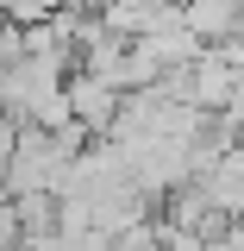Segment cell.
<instances>
[{
	"mask_svg": "<svg viewBox=\"0 0 244 251\" xmlns=\"http://www.w3.org/2000/svg\"><path fill=\"white\" fill-rule=\"evenodd\" d=\"M69 0H6V19L13 25H44V19H57Z\"/></svg>",
	"mask_w": 244,
	"mask_h": 251,
	"instance_id": "obj_1",
	"label": "cell"
},
{
	"mask_svg": "<svg viewBox=\"0 0 244 251\" xmlns=\"http://www.w3.org/2000/svg\"><path fill=\"white\" fill-rule=\"evenodd\" d=\"M113 251H169V245L156 226H125V232H113Z\"/></svg>",
	"mask_w": 244,
	"mask_h": 251,
	"instance_id": "obj_2",
	"label": "cell"
},
{
	"mask_svg": "<svg viewBox=\"0 0 244 251\" xmlns=\"http://www.w3.org/2000/svg\"><path fill=\"white\" fill-rule=\"evenodd\" d=\"M207 251H244V220H232V226H219L213 239H207Z\"/></svg>",
	"mask_w": 244,
	"mask_h": 251,
	"instance_id": "obj_3",
	"label": "cell"
}]
</instances>
